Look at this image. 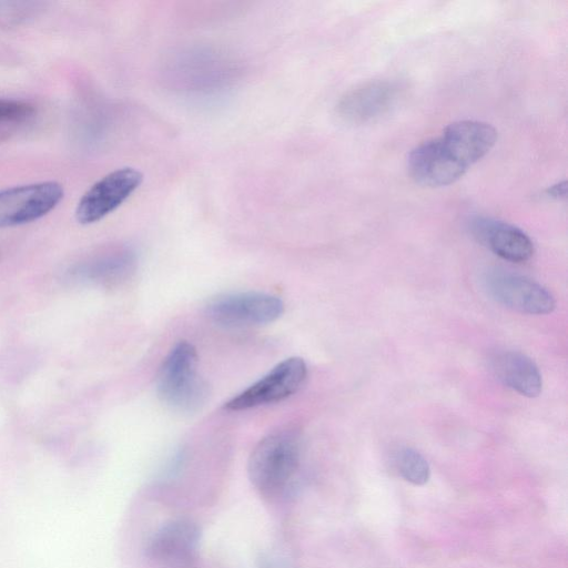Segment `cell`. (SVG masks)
Segmentation results:
<instances>
[{
    "mask_svg": "<svg viewBox=\"0 0 568 568\" xmlns=\"http://www.w3.org/2000/svg\"><path fill=\"white\" fill-rule=\"evenodd\" d=\"M440 136L469 169L493 149L497 132L486 122L460 120L448 124Z\"/></svg>",
    "mask_w": 568,
    "mask_h": 568,
    "instance_id": "7c38bea8",
    "label": "cell"
},
{
    "mask_svg": "<svg viewBox=\"0 0 568 568\" xmlns=\"http://www.w3.org/2000/svg\"><path fill=\"white\" fill-rule=\"evenodd\" d=\"M469 229L476 240L506 261L523 263L534 254L530 237L507 222L476 216L470 221Z\"/></svg>",
    "mask_w": 568,
    "mask_h": 568,
    "instance_id": "8fae6325",
    "label": "cell"
},
{
    "mask_svg": "<svg viewBox=\"0 0 568 568\" xmlns=\"http://www.w3.org/2000/svg\"><path fill=\"white\" fill-rule=\"evenodd\" d=\"M567 186L566 181L557 182L556 184L548 186L545 191L546 195L551 199H562L566 196Z\"/></svg>",
    "mask_w": 568,
    "mask_h": 568,
    "instance_id": "ac0fdd59",
    "label": "cell"
},
{
    "mask_svg": "<svg viewBox=\"0 0 568 568\" xmlns=\"http://www.w3.org/2000/svg\"><path fill=\"white\" fill-rule=\"evenodd\" d=\"M400 93V85L395 81L369 80L344 93L337 103V113L351 123H368L387 114Z\"/></svg>",
    "mask_w": 568,
    "mask_h": 568,
    "instance_id": "30bf717a",
    "label": "cell"
},
{
    "mask_svg": "<svg viewBox=\"0 0 568 568\" xmlns=\"http://www.w3.org/2000/svg\"><path fill=\"white\" fill-rule=\"evenodd\" d=\"M36 114L33 104L11 99H0V123H21Z\"/></svg>",
    "mask_w": 568,
    "mask_h": 568,
    "instance_id": "2e32d148",
    "label": "cell"
},
{
    "mask_svg": "<svg viewBox=\"0 0 568 568\" xmlns=\"http://www.w3.org/2000/svg\"><path fill=\"white\" fill-rule=\"evenodd\" d=\"M37 3L33 2H0V22L9 20L18 21L28 18Z\"/></svg>",
    "mask_w": 568,
    "mask_h": 568,
    "instance_id": "e0dca14e",
    "label": "cell"
},
{
    "mask_svg": "<svg viewBox=\"0 0 568 568\" xmlns=\"http://www.w3.org/2000/svg\"><path fill=\"white\" fill-rule=\"evenodd\" d=\"M396 465L402 477L413 485H424L429 479L427 460L413 448H402L396 455Z\"/></svg>",
    "mask_w": 568,
    "mask_h": 568,
    "instance_id": "9a60e30c",
    "label": "cell"
},
{
    "mask_svg": "<svg viewBox=\"0 0 568 568\" xmlns=\"http://www.w3.org/2000/svg\"><path fill=\"white\" fill-rule=\"evenodd\" d=\"M143 174L131 166L111 171L94 182L80 197L74 216L78 223H97L120 207L141 185Z\"/></svg>",
    "mask_w": 568,
    "mask_h": 568,
    "instance_id": "277c9868",
    "label": "cell"
},
{
    "mask_svg": "<svg viewBox=\"0 0 568 568\" xmlns=\"http://www.w3.org/2000/svg\"><path fill=\"white\" fill-rule=\"evenodd\" d=\"M307 367L303 358L290 357L225 403L227 410H243L287 398L304 384Z\"/></svg>",
    "mask_w": 568,
    "mask_h": 568,
    "instance_id": "5b68a950",
    "label": "cell"
},
{
    "mask_svg": "<svg viewBox=\"0 0 568 568\" xmlns=\"http://www.w3.org/2000/svg\"><path fill=\"white\" fill-rule=\"evenodd\" d=\"M485 282L497 302L518 312L544 315L551 313L556 306L547 288L523 275L497 270L490 272Z\"/></svg>",
    "mask_w": 568,
    "mask_h": 568,
    "instance_id": "9c48e42d",
    "label": "cell"
},
{
    "mask_svg": "<svg viewBox=\"0 0 568 568\" xmlns=\"http://www.w3.org/2000/svg\"><path fill=\"white\" fill-rule=\"evenodd\" d=\"M57 181H41L0 190V227L24 225L45 216L63 200Z\"/></svg>",
    "mask_w": 568,
    "mask_h": 568,
    "instance_id": "3957f363",
    "label": "cell"
},
{
    "mask_svg": "<svg viewBox=\"0 0 568 568\" xmlns=\"http://www.w3.org/2000/svg\"><path fill=\"white\" fill-rule=\"evenodd\" d=\"M200 530L185 519L162 526L151 538L146 556L154 568H196Z\"/></svg>",
    "mask_w": 568,
    "mask_h": 568,
    "instance_id": "52a82bcc",
    "label": "cell"
},
{
    "mask_svg": "<svg viewBox=\"0 0 568 568\" xmlns=\"http://www.w3.org/2000/svg\"><path fill=\"white\" fill-rule=\"evenodd\" d=\"M493 369L506 386L517 393L536 397L542 388L540 372L534 361L519 352H503L493 358Z\"/></svg>",
    "mask_w": 568,
    "mask_h": 568,
    "instance_id": "4fadbf2b",
    "label": "cell"
},
{
    "mask_svg": "<svg viewBox=\"0 0 568 568\" xmlns=\"http://www.w3.org/2000/svg\"><path fill=\"white\" fill-rule=\"evenodd\" d=\"M301 463V438L293 429L268 434L248 458V477L261 496L270 500L284 497L293 486Z\"/></svg>",
    "mask_w": 568,
    "mask_h": 568,
    "instance_id": "6da1fadb",
    "label": "cell"
},
{
    "mask_svg": "<svg viewBox=\"0 0 568 568\" xmlns=\"http://www.w3.org/2000/svg\"><path fill=\"white\" fill-rule=\"evenodd\" d=\"M135 254L130 250H119L94 258L83 266L85 278L101 283H113L126 278L134 271Z\"/></svg>",
    "mask_w": 568,
    "mask_h": 568,
    "instance_id": "5bb4252c",
    "label": "cell"
},
{
    "mask_svg": "<svg viewBox=\"0 0 568 568\" xmlns=\"http://www.w3.org/2000/svg\"><path fill=\"white\" fill-rule=\"evenodd\" d=\"M196 367L195 347L185 341L178 343L156 375V392L161 400L183 413L200 408L207 396V388Z\"/></svg>",
    "mask_w": 568,
    "mask_h": 568,
    "instance_id": "7a4b0ae2",
    "label": "cell"
},
{
    "mask_svg": "<svg viewBox=\"0 0 568 568\" xmlns=\"http://www.w3.org/2000/svg\"><path fill=\"white\" fill-rule=\"evenodd\" d=\"M412 179L428 187L446 186L460 179L466 168L439 135L416 145L407 156Z\"/></svg>",
    "mask_w": 568,
    "mask_h": 568,
    "instance_id": "ba28073f",
    "label": "cell"
},
{
    "mask_svg": "<svg viewBox=\"0 0 568 568\" xmlns=\"http://www.w3.org/2000/svg\"><path fill=\"white\" fill-rule=\"evenodd\" d=\"M284 312L281 298L261 292H245L220 296L207 307L209 316L227 327L268 324Z\"/></svg>",
    "mask_w": 568,
    "mask_h": 568,
    "instance_id": "8992f818",
    "label": "cell"
}]
</instances>
